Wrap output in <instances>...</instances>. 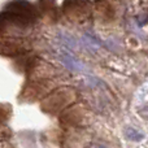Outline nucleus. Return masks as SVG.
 <instances>
[{
	"label": "nucleus",
	"instance_id": "1",
	"mask_svg": "<svg viewBox=\"0 0 148 148\" xmlns=\"http://www.w3.org/2000/svg\"><path fill=\"white\" fill-rule=\"evenodd\" d=\"M77 97V91L72 87H59L44 97L40 103V108L49 114H61L75 103Z\"/></svg>",
	"mask_w": 148,
	"mask_h": 148
},
{
	"label": "nucleus",
	"instance_id": "2",
	"mask_svg": "<svg viewBox=\"0 0 148 148\" xmlns=\"http://www.w3.org/2000/svg\"><path fill=\"white\" fill-rule=\"evenodd\" d=\"M36 21L4 9L0 12V38L21 36L31 30Z\"/></svg>",
	"mask_w": 148,
	"mask_h": 148
},
{
	"label": "nucleus",
	"instance_id": "3",
	"mask_svg": "<svg viewBox=\"0 0 148 148\" xmlns=\"http://www.w3.org/2000/svg\"><path fill=\"white\" fill-rule=\"evenodd\" d=\"M92 1L90 0H64L61 12L68 21L73 23H83L91 18Z\"/></svg>",
	"mask_w": 148,
	"mask_h": 148
},
{
	"label": "nucleus",
	"instance_id": "4",
	"mask_svg": "<svg viewBox=\"0 0 148 148\" xmlns=\"http://www.w3.org/2000/svg\"><path fill=\"white\" fill-rule=\"evenodd\" d=\"M59 74L57 69L52 64L40 59H34L26 69L27 81H53Z\"/></svg>",
	"mask_w": 148,
	"mask_h": 148
},
{
	"label": "nucleus",
	"instance_id": "5",
	"mask_svg": "<svg viewBox=\"0 0 148 148\" xmlns=\"http://www.w3.org/2000/svg\"><path fill=\"white\" fill-rule=\"evenodd\" d=\"M31 48V44L22 36H7L0 38V56L17 57L22 56Z\"/></svg>",
	"mask_w": 148,
	"mask_h": 148
},
{
	"label": "nucleus",
	"instance_id": "6",
	"mask_svg": "<svg viewBox=\"0 0 148 148\" xmlns=\"http://www.w3.org/2000/svg\"><path fill=\"white\" fill-rule=\"evenodd\" d=\"M52 91H53L52 81H27V84L20 97L25 101H36L47 97Z\"/></svg>",
	"mask_w": 148,
	"mask_h": 148
},
{
	"label": "nucleus",
	"instance_id": "7",
	"mask_svg": "<svg viewBox=\"0 0 148 148\" xmlns=\"http://www.w3.org/2000/svg\"><path fill=\"white\" fill-rule=\"evenodd\" d=\"M84 116H86V110L82 108V105H73L60 114V120L62 125L70 127H79L84 121Z\"/></svg>",
	"mask_w": 148,
	"mask_h": 148
},
{
	"label": "nucleus",
	"instance_id": "8",
	"mask_svg": "<svg viewBox=\"0 0 148 148\" xmlns=\"http://www.w3.org/2000/svg\"><path fill=\"white\" fill-rule=\"evenodd\" d=\"M62 142L65 148H83L88 144L90 139L86 131H83L82 129H70L66 131Z\"/></svg>",
	"mask_w": 148,
	"mask_h": 148
},
{
	"label": "nucleus",
	"instance_id": "9",
	"mask_svg": "<svg viewBox=\"0 0 148 148\" xmlns=\"http://www.w3.org/2000/svg\"><path fill=\"white\" fill-rule=\"evenodd\" d=\"M36 7H38L40 14L51 18L52 21L59 20V7L55 0H38Z\"/></svg>",
	"mask_w": 148,
	"mask_h": 148
},
{
	"label": "nucleus",
	"instance_id": "10",
	"mask_svg": "<svg viewBox=\"0 0 148 148\" xmlns=\"http://www.w3.org/2000/svg\"><path fill=\"white\" fill-rule=\"evenodd\" d=\"M60 60L61 62L70 70H75V72H79V70L84 69V65L79 61L77 57H74L70 52H62L61 56H60Z\"/></svg>",
	"mask_w": 148,
	"mask_h": 148
},
{
	"label": "nucleus",
	"instance_id": "11",
	"mask_svg": "<svg viewBox=\"0 0 148 148\" xmlns=\"http://www.w3.org/2000/svg\"><path fill=\"white\" fill-rule=\"evenodd\" d=\"M125 134H126V136L133 142H140L142 139L144 138L143 134H142L140 131H138L136 129H134V127H126Z\"/></svg>",
	"mask_w": 148,
	"mask_h": 148
},
{
	"label": "nucleus",
	"instance_id": "12",
	"mask_svg": "<svg viewBox=\"0 0 148 148\" xmlns=\"http://www.w3.org/2000/svg\"><path fill=\"white\" fill-rule=\"evenodd\" d=\"M12 113V108L7 104H0V123L8 121V118L10 117Z\"/></svg>",
	"mask_w": 148,
	"mask_h": 148
},
{
	"label": "nucleus",
	"instance_id": "13",
	"mask_svg": "<svg viewBox=\"0 0 148 148\" xmlns=\"http://www.w3.org/2000/svg\"><path fill=\"white\" fill-rule=\"evenodd\" d=\"M95 148H105V147H103V146H96Z\"/></svg>",
	"mask_w": 148,
	"mask_h": 148
}]
</instances>
